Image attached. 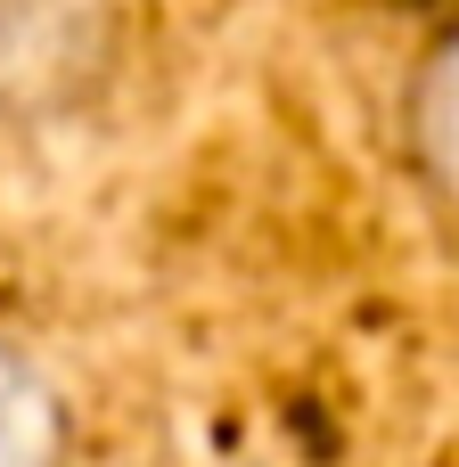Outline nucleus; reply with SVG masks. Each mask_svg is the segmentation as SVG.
Here are the masks:
<instances>
[{"instance_id": "7ed1b4c3", "label": "nucleus", "mask_w": 459, "mask_h": 467, "mask_svg": "<svg viewBox=\"0 0 459 467\" xmlns=\"http://www.w3.org/2000/svg\"><path fill=\"white\" fill-rule=\"evenodd\" d=\"M0 467H74V410L16 345H0Z\"/></svg>"}, {"instance_id": "f257e3e1", "label": "nucleus", "mask_w": 459, "mask_h": 467, "mask_svg": "<svg viewBox=\"0 0 459 467\" xmlns=\"http://www.w3.org/2000/svg\"><path fill=\"white\" fill-rule=\"evenodd\" d=\"M123 57V0H0V123L82 115Z\"/></svg>"}, {"instance_id": "f03ea898", "label": "nucleus", "mask_w": 459, "mask_h": 467, "mask_svg": "<svg viewBox=\"0 0 459 467\" xmlns=\"http://www.w3.org/2000/svg\"><path fill=\"white\" fill-rule=\"evenodd\" d=\"M402 156L419 189L459 222V25L427 41V57L402 82Z\"/></svg>"}]
</instances>
